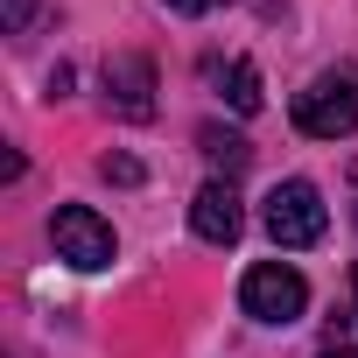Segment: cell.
<instances>
[{
	"mask_svg": "<svg viewBox=\"0 0 358 358\" xmlns=\"http://www.w3.org/2000/svg\"><path fill=\"white\" fill-rule=\"evenodd\" d=\"M197 141H204V155H211V162H218V169H225V183H232V176H239V169H246V155H253V148H246V141H239V134H225V127H204V134H197Z\"/></svg>",
	"mask_w": 358,
	"mask_h": 358,
	"instance_id": "cell-8",
	"label": "cell"
},
{
	"mask_svg": "<svg viewBox=\"0 0 358 358\" xmlns=\"http://www.w3.org/2000/svg\"><path fill=\"white\" fill-rule=\"evenodd\" d=\"M176 15H204V8H218V0H169Z\"/></svg>",
	"mask_w": 358,
	"mask_h": 358,
	"instance_id": "cell-11",
	"label": "cell"
},
{
	"mask_svg": "<svg viewBox=\"0 0 358 358\" xmlns=\"http://www.w3.org/2000/svg\"><path fill=\"white\" fill-rule=\"evenodd\" d=\"M0 8H8V36H22L36 22V0H0Z\"/></svg>",
	"mask_w": 358,
	"mask_h": 358,
	"instance_id": "cell-9",
	"label": "cell"
},
{
	"mask_svg": "<svg viewBox=\"0 0 358 358\" xmlns=\"http://www.w3.org/2000/svg\"><path fill=\"white\" fill-rule=\"evenodd\" d=\"M323 358H358V351H351V344H330V351H323Z\"/></svg>",
	"mask_w": 358,
	"mask_h": 358,
	"instance_id": "cell-12",
	"label": "cell"
},
{
	"mask_svg": "<svg viewBox=\"0 0 358 358\" xmlns=\"http://www.w3.org/2000/svg\"><path fill=\"white\" fill-rule=\"evenodd\" d=\"M295 127L309 141H344L358 127V64H330L309 92H295Z\"/></svg>",
	"mask_w": 358,
	"mask_h": 358,
	"instance_id": "cell-1",
	"label": "cell"
},
{
	"mask_svg": "<svg viewBox=\"0 0 358 358\" xmlns=\"http://www.w3.org/2000/svg\"><path fill=\"white\" fill-rule=\"evenodd\" d=\"M99 169H106V176H113V183H141V162H127V155H106V162H99Z\"/></svg>",
	"mask_w": 358,
	"mask_h": 358,
	"instance_id": "cell-10",
	"label": "cell"
},
{
	"mask_svg": "<svg viewBox=\"0 0 358 358\" xmlns=\"http://www.w3.org/2000/svg\"><path fill=\"white\" fill-rule=\"evenodd\" d=\"M50 239H57V260H71V267H85V274L113 267V253H120L113 225H106L92 204H64V211L50 218Z\"/></svg>",
	"mask_w": 358,
	"mask_h": 358,
	"instance_id": "cell-4",
	"label": "cell"
},
{
	"mask_svg": "<svg viewBox=\"0 0 358 358\" xmlns=\"http://www.w3.org/2000/svg\"><path fill=\"white\" fill-rule=\"evenodd\" d=\"M351 302H358V267H351Z\"/></svg>",
	"mask_w": 358,
	"mask_h": 358,
	"instance_id": "cell-13",
	"label": "cell"
},
{
	"mask_svg": "<svg viewBox=\"0 0 358 358\" xmlns=\"http://www.w3.org/2000/svg\"><path fill=\"white\" fill-rule=\"evenodd\" d=\"M260 225H267V239H274V246H288V253L316 246V239H323V225H330L323 190L309 183V176H288V183H274V190H267V204H260Z\"/></svg>",
	"mask_w": 358,
	"mask_h": 358,
	"instance_id": "cell-2",
	"label": "cell"
},
{
	"mask_svg": "<svg viewBox=\"0 0 358 358\" xmlns=\"http://www.w3.org/2000/svg\"><path fill=\"white\" fill-rule=\"evenodd\" d=\"M106 106L120 120H155V64L148 57H106Z\"/></svg>",
	"mask_w": 358,
	"mask_h": 358,
	"instance_id": "cell-5",
	"label": "cell"
},
{
	"mask_svg": "<svg viewBox=\"0 0 358 358\" xmlns=\"http://www.w3.org/2000/svg\"><path fill=\"white\" fill-rule=\"evenodd\" d=\"M211 78H218V92H225L232 113H260V71H253V57H232L225 71L211 64Z\"/></svg>",
	"mask_w": 358,
	"mask_h": 358,
	"instance_id": "cell-7",
	"label": "cell"
},
{
	"mask_svg": "<svg viewBox=\"0 0 358 358\" xmlns=\"http://www.w3.org/2000/svg\"><path fill=\"white\" fill-rule=\"evenodd\" d=\"M190 232H197L204 246H232V239L246 232V211H239V190L225 183V176H218V183H204V190L190 197Z\"/></svg>",
	"mask_w": 358,
	"mask_h": 358,
	"instance_id": "cell-6",
	"label": "cell"
},
{
	"mask_svg": "<svg viewBox=\"0 0 358 358\" xmlns=\"http://www.w3.org/2000/svg\"><path fill=\"white\" fill-rule=\"evenodd\" d=\"M239 309H246L253 323H295V316L309 309V281H302L288 260H260V267H246V281H239Z\"/></svg>",
	"mask_w": 358,
	"mask_h": 358,
	"instance_id": "cell-3",
	"label": "cell"
}]
</instances>
